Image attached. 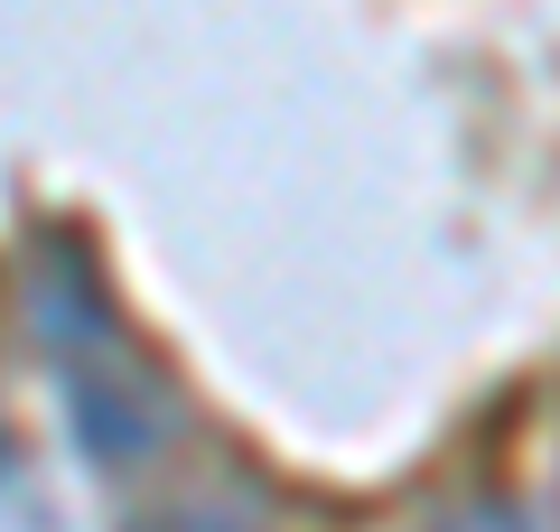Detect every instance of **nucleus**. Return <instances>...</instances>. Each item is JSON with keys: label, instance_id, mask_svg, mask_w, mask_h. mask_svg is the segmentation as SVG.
<instances>
[{"label": "nucleus", "instance_id": "nucleus-1", "mask_svg": "<svg viewBox=\"0 0 560 532\" xmlns=\"http://www.w3.org/2000/svg\"><path fill=\"white\" fill-rule=\"evenodd\" d=\"M75 420L103 467H140L168 439V393L140 365H75Z\"/></svg>", "mask_w": 560, "mask_h": 532}, {"label": "nucleus", "instance_id": "nucleus-2", "mask_svg": "<svg viewBox=\"0 0 560 532\" xmlns=\"http://www.w3.org/2000/svg\"><path fill=\"white\" fill-rule=\"evenodd\" d=\"M448 532H523V523H514V513H458Z\"/></svg>", "mask_w": 560, "mask_h": 532}]
</instances>
